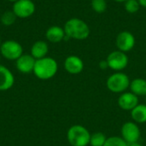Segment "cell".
Returning a JSON list of instances; mask_svg holds the SVG:
<instances>
[{
	"label": "cell",
	"instance_id": "4316f807",
	"mask_svg": "<svg viewBox=\"0 0 146 146\" xmlns=\"http://www.w3.org/2000/svg\"><path fill=\"white\" fill-rule=\"evenodd\" d=\"M8 1H9V2H11V3H15V2H16L17 0H8Z\"/></svg>",
	"mask_w": 146,
	"mask_h": 146
},
{
	"label": "cell",
	"instance_id": "484cf974",
	"mask_svg": "<svg viewBox=\"0 0 146 146\" xmlns=\"http://www.w3.org/2000/svg\"><path fill=\"white\" fill-rule=\"evenodd\" d=\"M115 2H117V3H125L126 1L127 0H114Z\"/></svg>",
	"mask_w": 146,
	"mask_h": 146
},
{
	"label": "cell",
	"instance_id": "3957f363",
	"mask_svg": "<svg viewBox=\"0 0 146 146\" xmlns=\"http://www.w3.org/2000/svg\"><path fill=\"white\" fill-rule=\"evenodd\" d=\"M90 139V132L82 125L71 126L67 133V139L71 146H87Z\"/></svg>",
	"mask_w": 146,
	"mask_h": 146
},
{
	"label": "cell",
	"instance_id": "5bb4252c",
	"mask_svg": "<svg viewBox=\"0 0 146 146\" xmlns=\"http://www.w3.org/2000/svg\"><path fill=\"white\" fill-rule=\"evenodd\" d=\"M49 51V45L45 41L43 40H38L36 41L31 47L30 50V54L35 59H41L45 56H47Z\"/></svg>",
	"mask_w": 146,
	"mask_h": 146
},
{
	"label": "cell",
	"instance_id": "ac0fdd59",
	"mask_svg": "<svg viewBox=\"0 0 146 146\" xmlns=\"http://www.w3.org/2000/svg\"><path fill=\"white\" fill-rule=\"evenodd\" d=\"M107 139L106 135L102 132H95L91 134L90 145L91 146H104Z\"/></svg>",
	"mask_w": 146,
	"mask_h": 146
},
{
	"label": "cell",
	"instance_id": "f546056e",
	"mask_svg": "<svg viewBox=\"0 0 146 146\" xmlns=\"http://www.w3.org/2000/svg\"><path fill=\"white\" fill-rule=\"evenodd\" d=\"M145 97H146V96H145ZM145 104H146V98H145Z\"/></svg>",
	"mask_w": 146,
	"mask_h": 146
},
{
	"label": "cell",
	"instance_id": "52a82bcc",
	"mask_svg": "<svg viewBox=\"0 0 146 146\" xmlns=\"http://www.w3.org/2000/svg\"><path fill=\"white\" fill-rule=\"evenodd\" d=\"M106 60L108 62L109 68L117 72L125 69L128 64L127 55L119 50L110 52Z\"/></svg>",
	"mask_w": 146,
	"mask_h": 146
},
{
	"label": "cell",
	"instance_id": "277c9868",
	"mask_svg": "<svg viewBox=\"0 0 146 146\" xmlns=\"http://www.w3.org/2000/svg\"><path fill=\"white\" fill-rule=\"evenodd\" d=\"M130 79L127 74L122 72H116L109 76L106 81L107 88L113 93L121 94L130 86Z\"/></svg>",
	"mask_w": 146,
	"mask_h": 146
},
{
	"label": "cell",
	"instance_id": "cb8c5ba5",
	"mask_svg": "<svg viewBox=\"0 0 146 146\" xmlns=\"http://www.w3.org/2000/svg\"><path fill=\"white\" fill-rule=\"evenodd\" d=\"M139 3V5L143 8H146V0H138Z\"/></svg>",
	"mask_w": 146,
	"mask_h": 146
},
{
	"label": "cell",
	"instance_id": "8fae6325",
	"mask_svg": "<svg viewBox=\"0 0 146 146\" xmlns=\"http://www.w3.org/2000/svg\"><path fill=\"white\" fill-rule=\"evenodd\" d=\"M36 60L31 54H22L15 61V68L21 74H30L33 72Z\"/></svg>",
	"mask_w": 146,
	"mask_h": 146
},
{
	"label": "cell",
	"instance_id": "30bf717a",
	"mask_svg": "<svg viewBox=\"0 0 146 146\" xmlns=\"http://www.w3.org/2000/svg\"><path fill=\"white\" fill-rule=\"evenodd\" d=\"M117 103L121 110L131 111L139 104V97L132 92H125L120 95Z\"/></svg>",
	"mask_w": 146,
	"mask_h": 146
},
{
	"label": "cell",
	"instance_id": "2e32d148",
	"mask_svg": "<svg viewBox=\"0 0 146 146\" xmlns=\"http://www.w3.org/2000/svg\"><path fill=\"white\" fill-rule=\"evenodd\" d=\"M131 92L138 97L146 96V80L143 78H136L130 82L129 86Z\"/></svg>",
	"mask_w": 146,
	"mask_h": 146
},
{
	"label": "cell",
	"instance_id": "ba28073f",
	"mask_svg": "<svg viewBox=\"0 0 146 146\" xmlns=\"http://www.w3.org/2000/svg\"><path fill=\"white\" fill-rule=\"evenodd\" d=\"M36 9L35 3L32 0H17L14 3L12 11L16 17L25 19L32 16Z\"/></svg>",
	"mask_w": 146,
	"mask_h": 146
},
{
	"label": "cell",
	"instance_id": "ffe728a7",
	"mask_svg": "<svg viewBox=\"0 0 146 146\" xmlns=\"http://www.w3.org/2000/svg\"><path fill=\"white\" fill-rule=\"evenodd\" d=\"M104 146H128V144L119 136H112L107 138Z\"/></svg>",
	"mask_w": 146,
	"mask_h": 146
},
{
	"label": "cell",
	"instance_id": "7c38bea8",
	"mask_svg": "<svg viewBox=\"0 0 146 146\" xmlns=\"http://www.w3.org/2000/svg\"><path fill=\"white\" fill-rule=\"evenodd\" d=\"M64 68L70 74H79L84 69V62L77 56H69L64 61Z\"/></svg>",
	"mask_w": 146,
	"mask_h": 146
},
{
	"label": "cell",
	"instance_id": "9a60e30c",
	"mask_svg": "<svg viewBox=\"0 0 146 146\" xmlns=\"http://www.w3.org/2000/svg\"><path fill=\"white\" fill-rule=\"evenodd\" d=\"M65 35L64 29L59 26H51L45 33V38L51 43H59L64 40Z\"/></svg>",
	"mask_w": 146,
	"mask_h": 146
},
{
	"label": "cell",
	"instance_id": "d4e9b609",
	"mask_svg": "<svg viewBox=\"0 0 146 146\" xmlns=\"http://www.w3.org/2000/svg\"><path fill=\"white\" fill-rule=\"evenodd\" d=\"M128 146H144L142 144H140V143H139V142H137V143H133V144H129Z\"/></svg>",
	"mask_w": 146,
	"mask_h": 146
},
{
	"label": "cell",
	"instance_id": "d6986e66",
	"mask_svg": "<svg viewBox=\"0 0 146 146\" xmlns=\"http://www.w3.org/2000/svg\"><path fill=\"white\" fill-rule=\"evenodd\" d=\"M16 18H17L16 15H15V13L12 10H7L2 14V15L0 17V21L3 26L10 27L15 22Z\"/></svg>",
	"mask_w": 146,
	"mask_h": 146
},
{
	"label": "cell",
	"instance_id": "8992f818",
	"mask_svg": "<svg viewBox=\"0 0 146 146\" xmlns=\"http://www.w3.org/2000/svg\"><path fill=\"white\" fill-rule=\"evenodd\" d=\"M121 138L129 145L139 142L141 132L138 124L134 121H127L125 122L121 129Z\"/></svg>",
	"mask_w": 146,
	"mask_h": 146
},
{
	"label": "cell",
	"instance_id": "5b68a950",
	"mask_svg": "<svg viewBox=\"0 0 146 146\" xmlns=\"http://www.w3.org/2000/svg\"><path fill=\"white\" fill-rule=\"evenodd\" d=\"M0 53L3 57L9 61H16L22 54V45L13 39H8L0 45Z\"/></svg>",
	"mask_w": 146,
	"mask_h": 146
},
{
	"label": "cell",
	"instance_id": "83f0119b",
	"mask_svg": "<svg viewBox=\"0 0 146 146\" xmlns=\"http://www.w3.org/2000/svg\"><path fill=\"white\" fill-rule=\"evenodd\" d=\"M1 44H2V41H1V38H0V45H1Z\"/></svg>",
	"mask_w": 146,
	"mask_h": 146
},
{
	"label": "cell",
	"instance_id": "e0dca14e",
	"mask_svg": "<svg viewBox=\"0 0 146 146\" xmlns=\"http://www.w3.org/2000/svg\"><path fill=\"white\" fill-rule=\"evenodd\" d=\"M133 121L137 124L146 123V104H139L133 110L130 111Z\"/></svg>",
	"mask_w": 146,
	"mask_h": 146
},
{
	"label": "cell",
	"instance_id": "7402d4cb",
	"mask_svg": "<svg viewBox=\"0 0 146 146\" xmlns=\"http://www.w3.org/2000/svg\"><path fill=\"white\" fill-rule=\"evenodd\" d=\"M124 3L125 9L130 14H135L139 10L140 5L138 0H127Z\"/></svg>",
	"mask_w": 146,
	"mask_h": 146
},
{
	"label": "cell",
	"instance_id": "6da1fadb",
	"mask_svg": "<svg viewBox=\"0 0 146 146\" xmlns=\"http://www.w3.org/2000/svg\"><path fill=\"white\" fill-rule=\"evenodd\" d=\"M57 71V62L52 57L45 56L36 60L33 73L38 79L41 80H47L53 78L56 74Z\"/></svg>",
	"mask_w": 146,
	"mask_h": 146
},
{
	"label": "cell",
	"instance_id": "603a6c76",
	"mask_svg": "<svg viewBox=\"0 0 146 146\" xmlns=\"http://www.w3.org/2000/svg\"><path fill=\"white\" fill-rule=\"evenodd\" d=\"M98 66L101 69L104 70V69H107L109 68V64H108V62L107 60H102L100 61V62L98 63Z\"/></svg>",
	"mask_w": 146,
	"mask_h": 146
},
{
	"label": "cell",
	"instance_id": "9c48e42d",
	"mask_svg": "<svg viewBox=\"0 0 146 146\" xmlns=\"http://www.w3.org/2000/svg\"><path fill=\"white\" fill-rule=\"evenodd\" d=\"M115 44L119 50L128 52L132 50L135 45V38L133 34L128 31L121 32L115 39Z\"/></svg>",
	"mask_w": 146,
	"mask_h": 146
},
{
	"label": "cell",
	"instance_id": "f1b7e54d",
	"mask_svg": "<svg viewBox=\"0 0 146 146\" xmlns=\"http://www.w3.org/2000/svg\"><path fill=\"white\" fill-rule=\"evenodd\" d=\"M1 56H1V53H0V60H1Z\"/></svg>",
	"mask_w": 146,
	"mask_h": 146
},
{
	"label": "cell",
	"instance_id": "7a4b0ae2",
	"mask_svg": "<svg viewBox=\"0 0 146 146\" xmlns=\"http://www.w3.org/2000/svg\"><path fill=\"white\" fill-rule=\"evenodd\" d=\"M65 34L69 38L76 40H84L89 37L90 28L88 25L81 19L71 18L68 20L64 25Z\"/></svg>",
	"mask_w": 146,
	"mask_h": 146
},
{
	"label": "cell",
	"instance_id": "44dd1931",
	"mask_svg": "<svg viewBox=\"0 0 146 146\" xmlns=\"http://www.w3.org/2000/svg\"><path fill=\"white\" fill-rule=\"evenodd\" d=\"M91 5L92 9L98 14H102L107 9L106 0H92Z\"/></svg>",
	"mask_w": 146,
	"mask_h": 146
},
{
	"label": "cell",
	"instance_id": "4fadbf2b",
	"mask_svg": "<svg viewBox=\"0 0 146 146\" xmlns=\"http://www.w3.org/2000/svg\"><path fill=\"white\" fill-rule=\"evenodd\" d=\"M15 84L13 73L5 66L0 64V92L8 91Z\"/></svg>",
	"mask_w": 146,
	"mask_h": 146
}]
</instances>
